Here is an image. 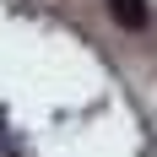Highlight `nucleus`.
I'll list each match as a JSON object with an SVG mask.
<instances>
[{"label":"nucleus","instance_id":"1","mask_svg":"<svg viewBox=\"0 0 157 157\" xmlns=\"http://www.w3.org/2000/svg\"><path fill=\"white\" fill-rule=\"evenodd\" d=\"M109 16L119 22V27H130V33H141V27H146V16H152V11H146V0H109Z\"/></svg>","mask_w":157,"mask_h":157}]
</instances>
